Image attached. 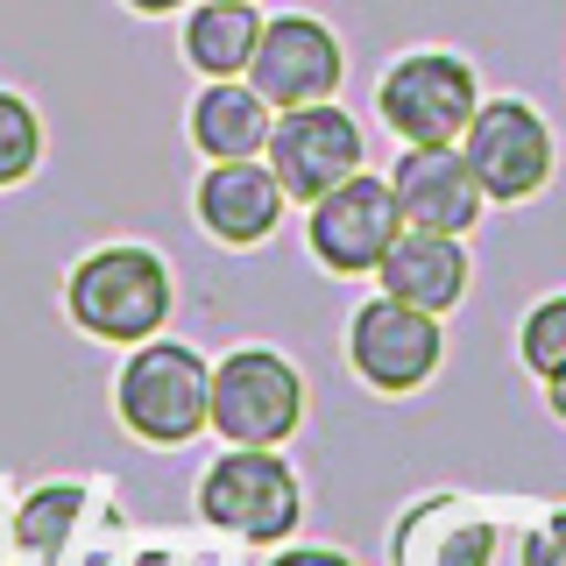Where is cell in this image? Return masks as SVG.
Listing matches in <instances>:
<instances>
[{
    "instance_id": "1",
    "label": "cell",
    "mask_w": 566,
    "mask_h": 566,
    "mask_svg": "<svg viewBox=\"0 0 566 566\" xmlns=\"http://www.w3.org/2000/svg\"><path fill=\"white\" fill-rule=\"evenodd\" d=\"M71 318H78L93 340H120V347H142L156 340V326L170 318V270L156 248H135V241H114V248H93V255L71 270Z\"/></svg>"
},
{
    "instance_id": "2",
    "label": "cell",
    "mask_w": 566,
    "mask_h": 566,
    "mask_svg": "<svg viewBox=\"0 0 566 566\" xmlns=\"http://www.w3.org/2000/svg\"><path fill=\"white\" fill-rule=\"evenodd\" d=\"M474 106H482V78L453 50H411L376 85V114L403 149H447V142H460Z\"/></svg>"
},
{
    "instance_id": "3",
    "label": "cell",
    "mask_w": 566,
    "mask_h": 566,
    "mask_svg": "<svg viewBox=\"0 0 566 566\" xmlns=\"http://www.w3.org/2000/svg\"><path fill=\"white\" fill-rule=\"evenodd\" d=\"M120 418L149 447H185L199 424H212V368L185 340H142L120 368Z\"/></svg>"
},
{
    "instance_id": "4",
    "label": "cell",
    "mask_w": 566,
    "mask_h": 566,
    "mask_svg": "<svg viewBox=\"0 0 566 566\" xmlns=\"http://www.w3.org/2000/svg\"><path fill=\"white\" fill-rule=\"evenodd\" d=\"M460 156L495 206H524L553 177V128L531 99H482L460 135Z\"/></svg>"
},
{
    "instance_id": "5",
    "label": "cell",
    "mask_w": 566,
    "mask_h": 566,
    "mask_svg": "<svg viewBox=\"0 0 566 566\" xmlns=\"http://www.w3.org/2000/svg\"><path fill=\"white\" fill-rule=\"evenodd\" d=\"M305 418V382L270 347H234L212 368V424L227 447H276Z\"/></svg>"
},
{
    "instance_id": "6",
    "label": "cell",
    "mask_w": 566,
    "mask_h": 566,
    "mask_svg": "<svg viewBox=\"0 0 566 566\" xmlns=\"http://www.w3.org/2000/svg\"><path fill=\"white\" fill-rule=\"evenodd\" d=\"M397 234H403V206H397V191H389V177H368V170H354L347 185H333L326 199H312V220H305L312 255L326 262L333 276H368L389 255Z\"/></svg>"
},
{
    "instance_id": "7",
    "label": "cell",
    "mask_w": 566,
    "mask_h": 566,
    "mask_svg": "<svg viewBox=\"0 0 566 566\" xmlns=\"http://www.w3.org/2000/svg\"><path fill=\"white\" fill-rule=\"evenodd\" d=\"M199 510L212 524L255 538V545L291 538L297 517H305V510H297V474L283 468L276 453H262V447H234V453L212 460L206 482H199Z\"/></svg>"
},
{
    "instance_id": "8",
    "label": "cell",
    "mask_w": 566,
    "mask_h": 566,
    "mask_svg": "<svg viewBox=\"0 0 566 566\" xmlns=\"http://www.w3.org/2000/svg\"><path fill=\"white\" fill-rule=\"evenodd\" d=\"M262 156H270L276 185L291 191L297 206H312V199H326L333 185H347V177L361 170V128H354V114H340L333 99L283 106Z\"/></svg>"
},
{
    "instance_id": "9",
    "label": "cell",
    "mask_w": 566,
    "mask_h": 566,
    "mask_svg": "<svg viewBox=\"0 0 566 566\" xmlns=\"http://www.w3.org/2000/svg\"><path fill=\"white\" fill-rule=\"evenodd\" d=\"M347 78V50L318 14H276L262 22V43L248 57V85L276 106H312V99H333Z\"/></svg>"
},
{
    "instance_id": "10",
    "label": "cell",
    "mask_w": 566,
    "mask_h": 566,
    "mask_svg": "<svg viewBox=\"0 0 566 566\" xmlns=\"http://www.w3.org/2000/svg\"><path fill=\"white\" fill-rule=\"evenodd\" d=\"M347 361L361 368L368 389L403 397V389H418L439 368V318L403 305V297H389V291L368 297V305L354 312V326H347Z\"/></svg>"
},
{
    "instance_id": "11",
    "label": "cell",
    "mask_w": 566,
    "mask_h": 566,
    "mask_svg": "<svg viewBox=\"0 0 566 566\" xmlns=\"http://www.w3.org/2000/svg\"><path fill=\"white\" fill-rule=\"evenodd\" d=\"M389 191L403 206V227H432V234H468L489 206V191L474 185L460 142H447V149H403L397 170H389Z\"/></svg>"
},
{
    "instance_id": "12",
    "label": "cell",
    "mask_w": 566,
    "mask_h": 566,
    "mask_svg": "<svg viewBox=\"0 0 566 566\" xmlns=\"http://www.w3.org/2000/svg\"><path fill=\"white\" fill-rule=\"evenodd\" d=\"M283 199H291V191L276 185L270 164L234 156V164H212L199 177V227H206L212 241H227V248H255V241L276 234Z\"/></svg>"
},
{
    "instance_id": "13",
    "label": "cell",
    "mask_w": 566,
    "mask_h": 566,
    "mask_svg": "<svg viewBox=\"0 0 566 566\" xmlns=\"http://www.w3.org/2000/svg\"><path fill=\"white\" fill-rule=\"evenodd\" d=\"M382 291L403 297V305L418 312H453L460 297H468V248L460 234H432V227H403L397 241H389V255L376 262Z\"/></svg>"
},
{
    "instance_id": "14",
    "label": "cell",
    "mask_w": 566,
    "mask_h": 566,
    "mask_svg": "<svg viewBox=\"0 0 566 566\" xmlns=\"http://www.w3.org/2000/svg\"><path fill=\"white\" fill-rule=\"evenodd\" d=\"M276 128V106L255 93L248 78H206V93L191 99V142L212 164H234V156H262Z\"/></svg>"
},
{
    "instance_id": "15",
    "label": "cell",
    "mask_w": 566,
    "mask_h": 566,
    "mask_svg": "<svg viewBox=\"0 0 566 566\" xmlns=\"http://www.w3.org/2000/svg\"><path fill=\"white\" fill-rule=\"evenodd\" d=\"M255 43H262L255 0H191L185 8V64L206 78H248Z\"/></svg>"
},
{
    "instance_id": "16",
    "label": "cell",
    "mask_w": 566,
    "mask_h": 566,
    "mask_svg": "<svg viewBox=\"0 0 566 566\" xmlns=\"http://www.w3.org/2000/svg\"><path fill=\"white\" fill-rule=\"evenodd\" d=\"M35 164H43V120H35V106L22 93L0 85V185L35 177Z\"/></svg>"
},
{
    "instance_id": "17",
    "label": "cell",
    "mask_w": 566,
    "mask_h": 566,
    "mask_svg": "<svg viewBox=\"0 0 566 566\" xmlns=\"http://www.w3.org/2000/svg\"><path fill=\"white\" fill-rule=\"evenodd\" d=\"M517 347H524V368H531V376H545V382L566 376V297H545V305H531Z\"/></svg>"
},
{
    "instance_id": "18",
    "label": "cell",
    "mask_w": 566,
    "mask_h": 566,
    "mask_svg": "<svg viewBox=\"0 0 566 566\" xmlns=\"http://www.w3.org/2000/svg\"><path fill=\"white\" fill-rule=\"evenodd\" d=\"M447 538H439V553H432V566H489V553H495V531L482 524V517H460V510H447Z\"/></svg>"
},
{
    "instance_id": "19",
    "label": "cell",
    "mask_w": 566,
    "mask_h": 566,
    "mask_svg": "<svg viewBox=\"0 0 566 566\" xmlns=\"http://www.w3.org/2000/svg\"><path fill=\"white\" fill-rule=\"evenodd\" d=\"M71 510H78V495H71V489H43L29 503V517H22V538L35 545V553H57V538L71 531Z\"/></svg>"
},
{
    "instance_id": "20",
    "label": "cell",
    "mask_w": 566,
    "mask_h": 566,
    "mask_svg": "<svg viewBox=\"0 0 566 566\" xmlns=\"http://www.w3.org/2000/svg\"><path fill=\"white\" fill-rule=\"evenodd\" d=\"M524 566H566V510H559V517H545L524 538Z\"/></svg>"
},
{
    "instance_id": "21",
    "label": "cell",
    "mask_w": 566,
    "mask_h": 566,
    "mask_svg": "<svg viewBox=\"0 0 566 566\" xmlns=\"http://www.w3.org/2000/svg\"><path fill=\"white\" fill-rule=\"evenodd\" d=\"M270 566H347L340 553H312V545H297V553H276Z\"/></svg>"
},
{
    "instance_id": "22",
    "label": "cell",
    "mask_w": 566,
    "mask_h": 566,
    "mask_svg": "<svg viewBox=\"0 0 566 566\" xmlns=\"http://www.w3.org/2000/svg\"><path fill=\"white\" fill-rule=\"evenodd\" d=\"M135 14H177V8H191V0H128Z\"/></svg>"
},
{
    "instance_id": "23",
    "label": "cell",
    "mask_w": 566,
    "mask_h": 566,
    "mask_svg": "<svg viewBox=\"0 0 566 566\" xmlns=\"http://www.w3.org/2000/svg\"><path fill=\"white\" fill-rule=\"evenodd\" d=\"M545 397H553V418L566 424V376H553V382H545Z\"/></svg>"
}]
</instances>
